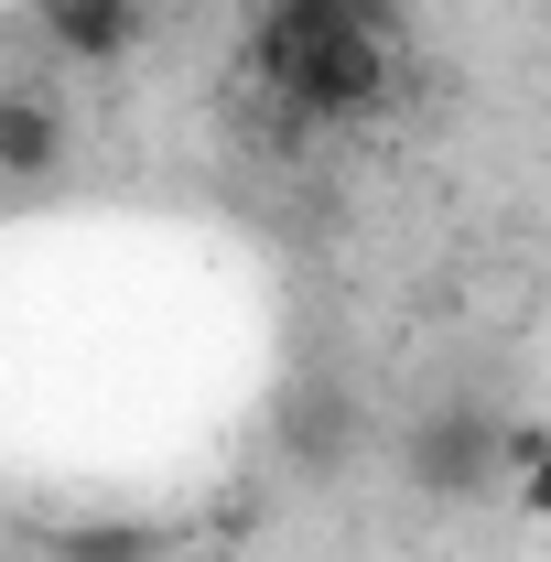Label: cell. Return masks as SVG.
Returning <instances> with one entry per match:
<instances>
[{"instance_id":"3957f363","label":"cell","mask_w":551,"mask_h":562,"mask_svg":"<svg viewBox=\"0 0 551 562\" xmlns=\"http://www.w3.org/2000/svg\"><path fill=\"white\" fill-rule=\"evenodd\" d=\"M76 162V109L44 76H0V184H55Z\"/></svg>"},{"instance_id":"8992f818","label":"cell","mask_w":551,"mask_h":562,"mask_svg":"<svg viewBox=\"0 0 551 562\" xmlns=\"http://www.w3.org/2000/svg\"><path fill=\"white\" fill-rule=\"evenodd\" d=\"M508 497L519 519H551V432H508Z\"/></svg>"},{"instance_id":"52a82bcc","label":"cell","mask_w":551,"mask_h":562,"mask_svg":"<svg viewBox=\"0 0 551 562\" xmlns=\"http://www.w3.org/2000/svg\"><path fill=\"white\" fill-rule=\"evenodd\" d=\"M336 11H357L368 33H401V0H336Z\"/></svg>"},{"instance_id":"6da1fadb","label":"cell","mask_w":551,"mask_h":562,"mask_svg":"<svg viewBox=\"0 0 551 562\" xmlns=\"http://www.w3.org/2000/svg\"><path fill=\"white\" fill-rule=\"evenodd\" d=\"M249 76L292 120H379L390 109V33H368L336 0H260L249 11Z\"/></svg>"},{"instance_id":"5b68a950","label":"cell","mask_w":551,"mask_h":562,"mask_svg":"<svg viewBox=\"0 0 551 562\" xmlns=\"http://www.w3.org/2000/svg\"><path fill=\"white\" fill-rule=\"evenodd\" d=\"M44 552L55 562H162V519H66Z\"/></svg>"},{"instance_id":"277c9868","label":"cell","mask_w":551,"mask_h":562,"mask_svg":"<svg viewBox=\"0 0 551 562\" xmlns=\"http://www.w3.org/2000/svg\"><path fill=\"white\" fill-rule=\"evenodd\" d=\"M44 44L66 66H120L140 55V0H44Z\"/></svg>"},{"instance_id":"7a4b0ae2","label":"cell","mask_w":551,"mask_h":562,"mask_svg":"<svg viewBox=\"0 0 551 562\" xmlns=\"http://www.w3.org/2000/svg\"><path fill=\"white\" fill-rule=\"evenodd\" d=\"M508 432L519 422H497L476 401V390H454V401H421L412 422H401V487L432 497V508H465V497H486L497 476H508Z\"/></svg>"}]
</instances>
